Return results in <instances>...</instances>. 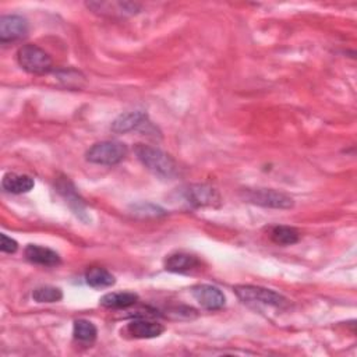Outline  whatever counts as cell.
<instances>
[{
  "label": "cell",
  "mask_w": 357,
  "mask_h": 357,
  "mask_svg": "<svg viewBox=\"0 0 357 357\" xmlns=\"http://www.w3.org/2000/svg\"><path fill=\"white\" fill-rule=\"evenodd\" d=\"M107 8H116V12H120L122 15H137L141 9L140 5L137 3H130V2H118V3H104ZM89 9H93L94 12H108L100 2L95 3H86Z\"/></svg>",
  "instance_id": "19"
},
{
  "label": "cell",
  "mask_w": 357,
  "mask_h": 357,
  "mask_svg": "<svg viewBox=\"0 0 357 357\" xmlns=\"http://www.w3.org/2000/svg\"><path fill=\"white\" fill-rule=\"evenodd\" d=\"M33 299L37 303H56L63 299V292L55 286H41L33 292Z\"/></svg>",
  "instance_id": "20"
},
{
  "label": "cell",
  "mask_w": 357,
  "mask_h": 357,
  "mask_svg": "<svg viewBox=\"0 0 357 357\" xmlns=\"http://www.w3.org/2000/svg\"><path fill=\"white\" fill-rule=\"evenodd\" d=\"M73 335L77 340L84 343H93L97 339V327L86 320H77L73 325Z\"/></svg>",
  "instance_id": "17"
},
{
  "label": "cell",
  "mask_w": 357,
  "mask_h": 357,
  "mask_svg": "<svg viewBox=\"0 0 357 357\" xmlns=\"http://www.w3.org/2000/svg\"><path fill=\"white\" fill-rule=\"evenodd\" d=\"M138 302V296L133 292H118L105 295L100 303L107 309H129Z\"/></svg>",
  "instance_id": "16"
},
{
  "label": "cell",
  "mask_w": 357,
  "mask_h": 357,
  "mask_svg": "<svg viewBox=\"0 0 357 357\" xmlns=\"http://www.w3.org/2000/svg\"><path fill=\"white\" fill-rule=\"evenodd\" d=\"M186 197L194 207H215L221 203L218 192L207 185H196L189 187Z\"/></svg>",
  "instance_id": "8"
},
{
  "label": "cell",
  "mask_w": 357,
  "mask_h": 357,
  "mask_svg": "<svg viewBox=\"0 0 357 357\" xmlns=\"http://www.w3.org/2000/svg\"><path fill=\"white\" fill-rule=\"evenodd\" d=\"M127 145L120 141H102L94 144L85 154V159L95 165L113 166L127 156Z\"/></svg>",
  "instance_id": "2"
},
{
  "label": "cell",
  "mask_w": 357,
  "mask_h": 357,
  "mask_svg": "<svg viewBox=\"0 0 357 357\" xmlns=\"http://www.w3.org/2000/svg\"><path fill=\"white\" fill-rule=\"evenodd\" d=\"M145 125H148V115L145 112L137 111L120 115L118 119L113 120L111 129L115 133H129Z\"/></svg>",
  "instance_id": "13"
},
{
  "label": "cell",
  "mask_w": 357,
  "mask_h": 357,
  "mask_svg": "<svg viewBox=\"0 0 357 357\" xmlns=\"http://www.w3.org/2000/svg\"><path fill=\"white\" fill-rule=\"evenodd\" d=\"M56 189L57 192L66 199V201L68 203L70 208L74 211V214L77 217H80L81 219H84V215H86L85 212V204L82 201V199L78 196L74 185L68 181V177H60L57 178L56 183Z\"/></svg>",
  "instance_id": "10"
},
{
  "label": "cell",
  "mask_w": 357,
  "mask_h": 357,
  "mask_svg": "<svg viewBox=\"0 0 357 357\" xmlns=\"http://www.w3.org/2000/svg\"><path fill=\"white\" fill-rule=\"evenodd\" d=\"M200 259L187 253H174L165 259V270L174 274H187L197 270Z\"/></svg>",
  "instance_id": "9"
},
{
  "label": "cell",
  "mask_w": 357,
  "mask_h": 357,
  "mask_svg": "<svg viewBox=\"0 0 357 357\" xmlns=\"http://www.w3.org/2000/svg\"><path fill=\"white\" fill-rule=\"evenodd\" d=\"M192 295L201 307L210 311L221 310L226 302L223 292L212 285H197L192 289Z\"/></svg>",
  "instance_id": "7"
},
{
  "label": "cell",
  "mask_w": 357,
  "mask_h": 357,
  "mask_svg": "<svg viewBox=\"0 0 357 357\" xmlns=\"http://www.w3.org/2000/svg\"><path fill=\"white\" fill-rule=\"evenodd\" d=\"M165 328L159 322L138 318L127 324V332L136 339H152L163 333Z\"/></svg>",
  "instance_id": "12"
},
{
  "label": "cell",
  "mask_w": 357,
  "mask_h": 357,
  "mask_svg": "<svg viewBox=\"0 0 357 357\" xmlns=\"http://www.w3.org/2000/svg\"><path fill=\"white\" fill-rule=\"evenodd\" d=\"M35 186L34 178L27 174L6 173L2 181V187L12 194H26L30 193Z\"/></svg>",
  "instance_id": "14"
},
{
  "label": "cell",
  "mask_w": 357,
  "mask_h": 357,
  "mask_svg": "<svg viewBox=\"0 0 357 357\" xmlns=\"http://www.w3.org/2000/svg\"><path fill=\"white\" fill-rule=\"evenodd\" d=\"M85 282L94 289H105L113 286L116 284V280L108 270H105V268L95 266L86 271Z\"/></svg>",
  "instance_id": "15"
},
{
  "label": "cell",
  "mask_w": 357,
  "mask_h": 357,
  "mask_svg": "<svg viewBox=\"0 0 357 357\" xmlns=\"http://www.w3.org/2000/svg\"><path fill=\"white\" fill-rule=\"evenodd\" d=\"M138 161L154 174L162 178H173L177 174V165L170 155L145 144H137L134 149Z\"/></svg>",
  "instance_id": "1"
},
{
  "label": "cell",
  "mask_w": 357,
  "mask_h": 357,
  "mask_svg": "<svg viewBox=\"0 0 357 357\" xmlns=\"http://www.w3.org/2000/svg\"><path fill=\"white\" fill-rule=\"evenodd\" d=\"M28 21L21 16H3L0 19V41L13 42L27 37Z\"/></svg>",
  "instance_id": "6"
},
{
  "label": "cell",
  "mask_w": 357,
  "mask_h": 357,
  "mask_svg": "<svg viewBox=\"0 0 357 357\" xmlns=\"http://www.w3.org/2000/svg\"><path fill=\"white\" fill-rule=\"evenodd\" d=\"M235 293L243 303H247V304H262V306H271L277 309H284L289 304V300L285 296L261 286L240 285L235 288Z\"/></svg>",
  "instance_id": "3"
},
{
  "label": "cell",
  "mask_w": 357,
  "mask_h": 357,
  "mask_svg": "<svg viewBox=\"0 0 357 357\" xmlns=\"http://www.w3.org/2000/svg\"><path fill=\"white\" fill-rule=\"evenodd\" d=\"M19 64L31 74H46L52 70L51 56L37 45H24L17 52Z\"/></svg>",
  "instance_id": "5"
},
{
  "label": "cell",
  "mask_w": 357,
  "mask_h": 357,
  "mask_svg": "<svg viewBox=\"0 0 357 357\" xmlns=\"http://www.w3.org/2000/svg\"><path fill=\"white\" fill-rule=\"evenodd\" d=\"M271 239L281 246H292L300 240V233L292 226H275L271 230Z\"/></svg>",
  "instance_id": "18"
},
{
  "label": "cell",
  "mask_w": 357,
  "mask_h": 357,
  "mask_svg": "<svg viewBox=\"0 0 357 357\" xmlns=\"http://www.w3.org/2000/svg\"><path fill=\"white\" fill-rule=\"evenodd\" d=\"M0 239H2V243H0V250H2L3 253H8V254H15L17 250H19V243L9 237L8 235L2 233V236H0Z\"/></svg>",
  "instance_id": "21"
},
{
  "label": "cell",
  "mask_w": 357,
  "mask_h": 357,
  "mask_svg": "<svg viewBox=\"0 0 357 357\" xmlns=\"http://www.w3.org/2000/svg\"><path fill=\"white\" fill-rule=\"evenodd\" d=\"M24 255L30 262L44 266H56L62 261L60 255L56 251L38 244H28L26 247Z\"/></svg>",
  "instance_id": "11"
},
{
  "label": "cell",
  "mask_w": 357,
  "mask_h": 357,
  "mask_svg": "<svg viewBox=\"0 0 357 357\" xmlns=\"http://www.w3.org/2000/svg\"><path fill=\"white\" fill-rule=\"evenodd\" d=\"M243 196L247 203L264 208L289 210L295 205V201L291 196L273 189H247L243 192Z\"/></svg>",
  "instance_id": "4"
}]
</instances>
